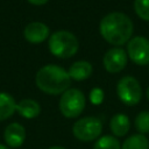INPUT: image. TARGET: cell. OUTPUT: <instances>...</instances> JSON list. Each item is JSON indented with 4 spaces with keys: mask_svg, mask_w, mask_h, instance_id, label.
Returning <instances> with one entry per match:
<instances>
[{
    "mask_svg": "<svg viewBox=\"0 0 149 149\" xmlns=\"http://www.w3.org/2000/svg\"><path fill=\"white\" fill-rule=\"evenodd\" d=\"M99 30L105 41L113 45H122L129 41L133 34V22L123 13L113 12L100 21Z\"/></svg>",
    "mask_w": 149,
    "mask_h": 149,
    "instance_id": "1",
    "label": "cell"
},
{
    "mask_svg": "<svg viewBox=\"0 0 149 149\" xmlns=\"http://www.w3.org/2000/svg\"><path fill=\"white\" fill-rule=\"evenodd\" d=\"M37 87L47 94H63L71 85L69 73L61 66L49 64L41 68L35 77Z\"/></svg>",
    "mask_w": 149,
    "mask_h": 149,
    "instance_id": "2",
    "label": "cell"
},
{
    "mask_svg": "<svg viewBox=\"0 0 149 149\" xmlns=\"http://www.w3.org/2000/svg\"><path fill=\"white\" fill-rule=\"evenodd\" d=\"M49 50L50 52L58 58H70L78 51V40L74 34L59 30L54 33L49 37Z\"/></svg>",
    "mask_w": 149,
    "mask_h": 149,
    "instance_id": "3",
    "label": "cell"
},
{
    "mask_svg": "<svg viewBox=\"0 0 149 149\" xmlns=\"http://www.w3.org/2000/svg\"><path fill=\"white\" fill-rule=\"evenodd\" d=\"M85 95L80 90L69 88L59 99V111L65 118L73 119L81 114L85 108Z\"/></svg>",
    "mask_w": 149,
    "mask_h": 149,
    "instance_id": "4",
    "label": "cell"
},
{
    "mask_svg": "<svg viewBox=\"0 0 149 149\" xmlns=\"http://www.w3.org/2000/svg\"><path fill=\"white\" fill-rule=\"evenodd\" d=\"M102 133V123L98 118L85 116L77 120L72 126L73 136L83 142L98 140Z\"/></svg>",
    "mask_w": 149,
    "mask_h": 149,
    "instance_id": "5",
    "label": "cell"
},
{
    "mask_svg": "<svg viewBox=\"0 0 149 149\" xmlns=\"http://www.w3.org/2000/svg\"><path fill=\"white\" fill-rule=\"evenodd\" d=\"M116 93L121 102L127 106L137 105L142 98V88L136 78L125 76L118 81Z\"/></svg>",
    "mask_w": 149,
    "mask_h": 149,
    "instance_id": "6",
    "label": "cell"
},
{
    "mask_svg": "<svg viewBox=\"0 0 149 149\" xmlns=\"http://www.w3.org/2000/svg\"><path fill=\"white\" fill-rule=\"evenodd\" d=\"M127 54L137 65L149 64V40L143 36L130 38L127 44Z\"/></svg>",
    "mask_w": 149,
    "mask_h": 149,
    "instance_id": "7",
    "label": "cell"
},
{
    "mask_svg": "<svg viewBox=\"0 0 149 149\" xmlns=\"http://www.w3.org/2000/svg\"><path fill=\"white\" fill-rule=\"evenodd\" d=\"M127 54L121 48H112L109 49L102 59L105 69L111 73H118L125 69L127 65Z\"/></svg>",
    "mask_w": 149,
    "mask_h": 149,
    "instance_id": "8",
    "label": "cell"
},
{
    "mask_svg": "<svg viewBox=\"0 0 149 149\" xmlns=\"http://www.w3.org/2000/svg\"><path fill=\"white\" fill-rule=\"evenodd\" d=\"M3 139L8 147L19 148L23 144L26 140V129L22 125L17 122L9 123L3 132Z\"/></svg>",
    "mask_w": 149,
    "mask_h": 149,
    "instance_id": "9",
    "label": "cell"
},
{
    "mask_svg": "<svg viewBox=\"0 0 149 149\" xmlns=\"http://www.w3.org/2000/svg\"><path fill=\"white\" fill-rule=\"evenodd\" d=\"M23 36L30 43H41L49 36V28L42 22H31L26 26Z\"/></svg>",
    "mask_w": 149,
    "mask_h": 149,
    "instance_id": "10",
    "label": "cell"
},
{
    "mask_svg": "<svg viewBox=\"0 0 149 149\" xmlns=\"http://www.w3.org/2000/svg\"><path fill=\"white\" fill-rule=\"evenodd\" d=\"M109 128L115 137H122L128 134L130 129V121L126 114L118 113L109 121Z\"/></svg>",
    "mask_w": 149,
    "mask_h": 149,
    "instance_id": "11",
    "label": "cell"
},
{
    "mask_svg": "<svg viewBox=\"0 0 149 149\" xmlns=\"http://www.w3.org/2000/svg\"><path fill=\"white\" fill-rule=\"evenodd\" d=\"M92 71H93V68L91 63L86 61H78V62H74L70 66L68 73L71 79L84 80V79H87L92 74Z\"/></svg>",
    "mask_w": 149,
    "mask_h": 149,
    "instance_id": "12",
    "label": "cell"
},
{
    "mask_svg": "<svg viewBox=\"0 0 149 149\" xmlns=\"http://www.w3.org/2000/svg\"><path fill=\"white\" fill-rule=\"evenodd\" d=\"M16 111L26 119H34L41 113V106L33 99H22L16 104Z\"/></svg>",
    "mask_w": 149,
    "mask_h": 149,
    "instance_id": "13",
    "label": "cell"
},
{
    "mask_svg": "<svg viewBox=\"0 0 149 149\" xmlns=\"http://www.w3.org/2000/svg\"><path fill=\"white\" fill-rule=\"evenodd\" d=\"M15 111L16 102L14 98L6 92H0V121L10 118Z\"/></svg>",
    "mask_w": 149,
    "mask_h": 149,
    "instance_id": "14",
    "label": "cell"
},
{
    "mask_svg": "<svg viewBox=\"0 0 149 149\" xmlns=\"http://www.w3.org/2000/svg\"><path fill=\"white\" fill-rule=\"evenodd\" d=\"M121 149H149V140L143 134H133L123 141Z\"/></svg>",
    "mask_w": 149,
    "mask_h": 149,
    "instance_id": "15",
    "label": "cell"
},
{
    "mask_svg": "<svg viewBox=\"0 0 149 149\" xmlns=\"http://www.w3.org/2000/svg\"><path fill=\"white\" fill-rule=\"evenodd\" d=\"M93 149H121V144L115 136L104 135L95 141Z\"/></svg>",
    "mask_w": 149,
    "mask_h": 149,
    "instance_id": "16",
    "label": "cell"
},
{
    "mask_svg": "<svg viewBox=\"0 0 149 149\" xmlns=\"http://www.w3.org/2000/svg\"><path fill=\"white\" fill-rule=\"evenodd\" d=\"M135 128L140 134H147L149 133V112L148 111H142L140 112L134 121Z\"/></svg>",
    "mask_w": 149,
    "mask_h": 149,
    "instance_id": "17",
    "label": "cell"
},
{
    "mask_svg": "<svg viewBox=\"0 0 149 149\" xmlns=\"http://www.w3.org/2000/svg\"><path fill=\"white\" fill-rule=\"evenodd\" d=\"M136 14L144 21H149V0H134Z\"/></svg>",
    "mask_w": 149,
    "mask_h": 149,
    "instance_id": "18",
    "label": "cell"
},
{
    "mask_svg": "<svg viewBox=\"0 0 149 149\" xmlns=\"http://www.w3.org/2000/svg\"><path fill=\"white\" fill-rule=\"evenodd\" d=\"M90 100H91V102L94 104V105L101 104L102 100H104V92H102V90L99 88V87L93 88V90L91 91V93H90Z\"/></svg>",
    "mask_w": 149,
    "mask_h": 149,
    "instance_id": "19",
    "label": "cell"
},
{
    "mask_svg": "<svg viewBox=\"0 0 149 149\" xmlns=\"http://www.w3.org/2000/svg\"><path fill=\"white\" fill-rule=\"evenodd\" d=\"M49 0H28V2H30L31 5H35V6H41V5H44L47 3Z\"/></svg>",
    "mask_w": 149,
    "mask_h": 149,
    "instance_id": "20",
    "label": "cell"
},
{
    "mask_svg": "<svg viewBox=\"0 0 149 149\" xmlns=\"http://www.w3.org/2000/svg\"><path fill=\"white\" fill-rule=\"evenodd\" d=\"M49 149H66V148H64V147H61V146H52V147H50Z\"/></svg>",
    "mask_w": 149,
    "mask_h": 149,
    "instance_id": "21",
    "label": "cell"
},
{
    "mask_svg": "<svg viewBox=\"0 0 149 149\" xmlns=\"http://www.w3.org/2000/svg\"><path fill=\"white\" fill-rule=\"evenodd\" d=\"M0 149H9V148H8L7 146H5V144H1V143H0Z\"/></svg>",
    "mask_w": 149,
    "mask_h": 149,
    "instance_id": "22",
    "label": "cell"
},
{
    "mask_svg": "<svg viewBox=\"0 0 149 149\" xmlns=\"http://www.w3.org/2000/svg\"><path fill=\"white\" fill-rule=\"evenodd\" d=\"M146 95H147V98H148V100H149V86H148V88H147V91H146Z\"/></svg>",
    "mask_w": 149,
    "mask_h": 149,
    "instance_id": "23",
    "label": "cell"
}]
</instances>
